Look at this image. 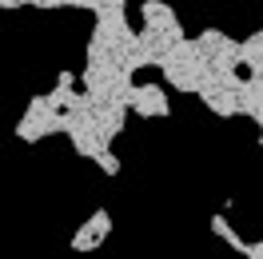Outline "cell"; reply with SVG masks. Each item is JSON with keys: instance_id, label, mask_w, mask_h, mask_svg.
Masks as SVG:
<instances>
[{"instance_id": "obj_4", "label": "cell", "mask_w": 263, "mask_h": 259, "mask_svg": "<svg viewBox=\"0 0 263 259\" xmlns=\"http://www.w3.org/2000/svg\"><path fill=\"white\" fill-rule=\"evenodd\" d=\"M140 16H144V28L140 32H160V36H172V40H183V24L176 16V8L164 4V0H144L140 4Z\"/></svg>"}, {"instance_id": "obj_5", "label": "cell", "mask_w": 263, "mask_h": 259, "mask_svg": "<svg viewBox=\"0 0 263 259\" xmlns=\"http://www.w3.org/2000/svg\"><path fill=\"white\" fill-rule=\"evenodd\" d=\"M199 100H203L215 116H223V120L239 116V96H235V88H223L219 80L208 84V88H199Z\"/></svg>"}, {"instance_id": "obj_7", "label": "cell", "mask_w": 263, "mask_h": 259, "mask_svg": "<svg viewBox=\"0 0 263 259\" xmlns=\"http://www.w3.org/2000/svg\"><path fill=\"white\" fill-rule=\"evenodd\" d=\"M96 163H100L104 176H120V156H116L112 147H108V152H96Z\"/></svg>"}, {"instance_id": "obj_9", "label": "cell", "mask_w": 263, "mask_h": 259, "mask_svg": "<svg viewBox=\"0 0 263 259\" xmlns=\"http://www.w3.org/2000/svg\"><path fill=\"white\" fill-rule=\"evenodd\" d=\"M120 4H124V0H120Z\"/></svg>"}, {"instance_id": "obj_3", "label": "cell", "mask_w": 263, "mask_h": 259, "mask_svg": "<svg viewBox=\"0 0 263 259\" xmlns=\"http://www.w3.org/2000/svg\"><path fill=\"white\" fill-rule=\"evenodd\" d=\"M108 235H112V211H108V208H96L80 227H76V231H72L68 247H72V251H96Z\"/></svg>"}, {"instance_id": "obj_1", "label": "cell", "mask_w": 263, "mask_h": 259, "mask_svg": "<svg viewBox=\"0 0 263 259\" xmlns=\"http://www.w3.org/2000/svg\"><path fill=\"white\" fill-rule=\"evenodd\" d=\"M60 116L64 112H52L44 96H32L28 108H24V116H20V124H16V136L24 144H36V140H44V136H56V132H60Z\"/></svg>"}, {"instance_id": "obj_2", "label": "cell", "mask_w": 263, "mask_h": 259, "mask_svg": "<svg viewBox=\"0 0 263 259\" xmlns=\"http://www.w3.org/2000/svg\"><path fill=\"white\" fill-rule=\"evenodd\" d=\"M128 112L144 116V120H156V116H172V104H167V88L164 84H132L128 88Z\"/></svg>"}, {"instance_id": "obj_6", "label": "cell", "mask_w": 263, "mask_h": 259, "mask_svg": "<svg viewBox=\"0 0 263 259\" xmlns=\"http://www.w3.org/2000/svg\"><path fill=\"white\" fill-rule=\"evenodd\" d=\"M212 231H215V235H219L223 243H228L231 251H239V255L247 251V239H243V235H239V231L228 224V215H223V211H215V215H212Z\"/></svg>"}, {"instance_id": "obj_8", "label": "cell", "mask_w": 263, "mask_h": 259, "mask_svg": "<svg viewBox=\"0 0 263 259\" xmlns=\"http://www.w3.org/2000/svg\"><path fill=\"white\" fill-rule=\"evenodd\" d=\"M243 255H247V259H263V239H259V243H247Z\"/></svg>"}]
</instances>
